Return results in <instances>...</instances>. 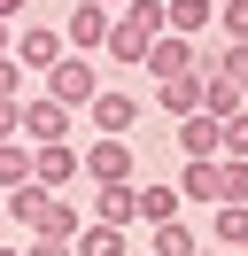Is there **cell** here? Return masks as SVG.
I'll return each instance as SVG.
<instances>
[{
    "label": "cell",
    "mask_w": 248,
    "mask_h": 256,
    "mask_svg": "<svg viewBox=\"0 0 248 256\" xmlns=\"http://www.w3.org/2000/svg\"><path fill=\"white\" fill-rule=\"evenodd\" d=\"M0 256H24V248H0Z\"/></svg>",
    "instance_id": "obj_32"
},
{
    "label": "cell",
    "mask_w": 248,
    "mask_h": 256,
    "mask_svg": "<svg viewBox=\"0 0 248 256\" xmlns=\"http://www.w3.org/2000/svg\"><path fill=\"white\" fill-rule=\"evenodd\" d=\"M24 140H31V148L70 140V109H62V101H46V94H31V101H24Z\"/></svg>",
    "instance_id": "obj_7"
},
{
    "label": "cell",
    "mask_w": 248,
    "mask_h": 256,
    "mask_svg": "<svg viewBox=\"0 0 248 256\" xmlns=\"http://www.w3.org/2000/svg\"><path fill=\"white\" fill-rule=\"evenodd\" d=\"M46 210H54V194H46L39 178H31V186H16V194H8V218H16V225H31V233H39V225H46Z\"/></svg>",
    "instance_id": "obj_17"
},
{
    "label": "cell",
    "mask_w": 248,
    "mask_h": 256,
    "mask_svg": "<svg viewBox=\"0 0 248 256\" xmlns=\"http://www.w3.org/2000/svg\"><path fill=\"white\" fill-rule=\"evenodd\" d=\"M0 140H24V101H0Z\"/></svg>",
    "instance_id": "obj_27"
},
{
    "label": "cell",
    "mask_w": 248,
    "mask_h": 256,
    "mask_svg": "<svg viewBox=\"0 0 248 256\" xmlns=\"http://www.w3.org/2000/svg\"><path fill=\"white\" fill-rule=\"evenodd\" d=\"M217 248H248V202H217Z\"/></svg>",
    "instance_id": "obj_21"
},
{
    "label": "cell",
    "mask_w": 248,
    "mask_h": 256,
    "mask_svg": "<svg viewBox=\"0 0 248 256\" xmlns=\"http://www.w3.org/2000/svg\"><path fill=\"white\" fill-rule=\"evenodd\" d=\"M86 116H93V132H108V140H132V124H140V101L124 94V86H101V94L86 101Z\"/></svg>",
    "instance_id": "obj_5"
},
{
    "label": "cell",
    "mask_w": 248,
    "mask_h": 256,
    "mask_svg": "<svg viewBox=\"0 0 248 256\" xmlns=\"http://www.w3.org/2000/svg\"><path fill=\"white\" fill-rule=\"evenodd\" d=\"M217 32H225V39H248V0H217Z\"/></svg>",
    "instance_id": "obj_24"
},
{
    "label": "cell",
    "mask_w": 248,
    "mask_h": 256,
    "mask_svg": "<svg viewBox=\"0 0 248 256\" xmlns=\"http://www.w3.org/2000/svg\"><path fill=\"white\" fill-rule=\"evenodd\" d=\"M16 16H24V0H0V24H16Z\"/></svg>",
    "instance_id": "obj_29"
},
{
    "label": "cell",
    "mask_w": 248,
    "mask_h": 256,
    "mask_svg": "<svg viewBox=\"0 0 248 256\" xmlns=\"http://www.w3.org/2000/svg\"><path fill=\"white\" fill-rule=\"evenodd\" d=\"M16 62H24V70H39V78H46V70L62 62V32H54V24H31V32L16 39Z\"/></svg>",
    "instance_id": "obj_10"
},
{
    "label": "cell",
    "mask_w": 248,
    "mask_h": 256,
    "mask_svg": "<svg viewBox=\"0 0 248 256\" xmlns=\"http://www.w3.org/2000/svg\"><path fill=\"white\" fill-rule=\"evenodd\" d=\"M148 70L155 78H186V70H202V39H178V32H163L148 47Z\"/></svg>",
    "instance_id": "obj_8"
},
{
    "label": "cell",
    "mask_w": 248,
    "mask_h": 256,
    "mask_svg": "<svg viewBox=\"0 0 248 256\" xmlns=\"http://www.w3.org/2000/svg\"><path fill=\"white\" fill-rule=\"evenodd\" d=\"M148 256H202V240L186 218H170V225H148Z\"/></svg>",
    "instance_id": "obj_15"
},
{
    "label": "cell",
    "mask_w": 248,
    "mask_h": 256,
    "mask_svg": "<svg viewBox=\"0 0 248 256\" xmlns=\"http://www.w3.org/2000/svg\"><path fill=\"white\" fill-rule=\"evenodd\" d=\"M155 101H163L170 116H194V109H202V70H186V78H155Z\"/></svg>",
    "instance_id": "obj_14"
},
{
    "label": "cell",
    "mask_w": 248,
    "mask_h": 256,
    "mask_svg": "<svg viewBox=\"0 0 248 256\" xmlns=\"http://www.w3.org/2000/svg\"><path fill=\"white\" fill-rule=\"evenodd\" d=\"M31 186V140H0V194Z\"/></svg>",
    "instance_id": "obj_20"
},
{
    "label": "cell",
    "mask_w": 248,
    "mask_h": 256,
    "mask_svg": "<svg viewBox=\"0 0 248 256\" xmlns=\"http://www.w3.org/2000/svg\"><path fill=\"white\" fill-rule=\"evenodd\" d=\"M93 94H101V70H93V54H70V47H62V62L46 70V101H62V109H86Z\"/></svg>",
    "instance_id": "obj_3"
},
{
    "label": "cell",
    "mask_w": 248,
    "mask_h": 256,
    "mask_svg": "<svg viewBox=\"0 0 248 256\" xmlns=\"http://www.w3.org/2000/svg\"><path fill=\"white\" fill-rule=\"evenodd\" d=\"M0 54H16V47H8V24H0Z\"/></svg>",
    "instance_id": "obj_30"
},
{
    "label": "cell",
    "mask_w": 248,
    "mask_h": 256,
    "mask_svg": "<svg viewBox=\"0 0 248 256\" xmlns=\"http://www.w3.org/2000/svg\"><path fill=\"white\" fill-rule=\"evenodd\" d=\"M0 101H24V62L16 54H0Z\"/></svg>",
    "instance_id": "obj_26"
},
{
    "label": "cell",
    "mask_w": 248,
    "mask_h": 256,
    "mask_svg": "<svg viewBox=\"0 0 248 256\" xmlns=\"http://www.w3.org/2000/svg\"><path fill=\"white\" fill-rule=\"evenodd\" d=\"M170 218H186L178 186H132V225H170Z\"/></svg>",
    "instance_id": "obj_11"
},
{
    "label": "cell",
    "mask_w": 248,
    "mask_h": 256,
    "mask_svg": "<svg viewBox=\"0 0 248 256\" xmlns=\"http://www.w3.org/2000/svg\"><path fill=\"white\" fill-rule=\"evenodd\" d=\"M93 225H132V186H93Z\"/></svg>",
    "instance_id": "obj_18"
},
{
    "label": "cell",
    "mask_w": 248,
    "mask_h": 256,
    "mask_svg": "<svg viewBox=\"0 0 248 256\" xmlns=\"http://www.w3.org/2000/svg\"><path fill=\"white\" fill-rule=\"evenodd\" d=\"M70 256H124V233L116 225H86V233L70 240Z\"/></svg>",
    "instance_id": "obj_22"
},
{
    "label": "cell",
    "mask_w": 248,
    "mask_h": 256,
    "mask_svg": "<svg viewBox=\"0 0 248 256\" xmlns=\"http://www.w3.org/2000/svg\"><path fill=\"white\" fill-rule=\"evenodd\" d=\"M202 70H217V78H232V86L248 94V39H225L217 54H202Z\"/></svg>",
    "instance_id": "obj_19"
},
{
    "label": "cell",
    "mask_w": 248,
    "mask_h": 256,
    "mask_svg": "<svg viewBox=\"0 0 248 256\" xmlns=\"http://www.w3.org/2000/svg\"><path fill=\"white\" fill-rule=\"evenodd\" d=\"M178 202H225V171H217V163H186Z\"/></svg>",
    "instance_id": "obj_16"
},
{
    "label": "cell",
    "mask_w": 248,
    "mask_h": 256,
    "mask_svg": "<svg viewBox=\"0 0 248 256\" xmlns=\"http://www.w3.org/2000/svg\"><path fill=\"white\" fill-rule=\"evenodd\" d=\"M217 24V0H163V32H178V39H202Z\"/></svg>",
    "instance_id": "obj_12"
},
{
    "label": "cell",
    "mask_w": 248,
    "mask_h": 256,
    "mask_svg": "<svg viewBox=\"0 0 248 256\" xmlns=\"http://www.w3.org/2000/svg\"><path fill=\"white\" fill-rule=\"evenodd\" d=\"M202 256H217V248H202Z\"/></svg>",
    "instance_id": "obj_33"
},
{
    "label": "cell",
    "mask_w": 248,
    "mask_h": 256,
    "mask_svg": "<svg viewBox=\"0 0 248 256\" xmlns=\"http://www.w3.org/2000/svg\"><path fill=\"white\" fill-rule=\"evenodd\" d=\"M178 148H186V163H217V148H225V124L217 116H178Z\"/></svg>",
    "instance_id": "obj_9"
},
{
    "label": "cell",
    "mask_w": 248,
    "mask_h": 256,
    "mask_svg": "<svg viewBox=\"0 0 248 256\" xmlns=\"http://www.w3.org/2000/svg\"><path fill=\"white\" fill-rule=\"evenodd\" d=\"M24 256H70V240H54V233H31V248Z\"/></svg>",
    "instance_id": "obj_28"
},
{
    "label": "cell",
    "mask_w": 248,
    "mask_h": 256,
    "mask_svg": "<svg viewBox=\"0 0 248 256\" xmlns=\"http://www.w3.org/2000/svg\"><path fill=\"white\" fill-rule=\"evenodd\" d=\"M155 39H163V0H124L101 54H108L116 70H148V47H155Z\"/></svg>",
    "instance_id": "obj_1"
},
{
    "label": "cell",
    "mask_w": 248,
    "mask_h": 256,
    "mask_svg": "<svg viewBox=\"0 0 248 256\" xmlns=\"http://www.w3.org/2000/svg\"><path fill=\"white\" fill-rule=\"evenodd\" d=\"M31 178H39L46 194H62L70 178H86V156H78L70 140H54V148H31Z\"/></svg>",
    "instance_id": "obj_6"
},
{
    "label": "cell",
    "mask_w": 248,
    "mask_h": 256,
    "mask_svg": "<svg viewBox=\"0 0 248 256\" xmlns=\"http://www.w3.org/2000/svg\"><path fill=\"white\" fill-rule=\"evenodd\" d=\"M108 24H116V8H101V0H78V8H70V24H62V47H70V54L108 47Z\"/></svg>",
    "instance_id": "obj_4"
},
{
    "label": "cell",
    "mask_w": 248,
    "mask_h": 256,
    "mask_svg": "<svg viewBox=\"0 0 248 256\" xmlns=\"http://www.w3.org/2000/svg\"><path fill=\"white\" fill-rule=\"evenodd\" d=\"M101 8H124V0H101Z\"/></svg>",
    "instance_id": "obj_31"
},
{
    "label": "cell",
    "mask_w": 248,
    "mask_h": 256,
    "mask_svg": "<svg viewBox=\"0 0 248 256\" xmlns=\"http://www.w3.org/2000/svg\"><path fill=\"white\" fill-rule=\"evenodd\" d=\"M78 156H86V178H93V186H140V156H132V140H108V132H93Z\"/></svg>",
    "instance_id": "obj_2"
},
{
    "label": "cell",
    "mask_w": 248,
    "mask_h": 256,
    "mask_svg": "<svg viewBox=\"0 0 248 256\" xmlns=\"http://www.w3.org/2000/svg\"><path fill=\"white\" fill-rule=\"evenodd\" d=\"M232 109H248V94L232 78H217V70H202V116H217V124H225Z\"/></svg>",
    "instance_id": "obj_13"
},
{
    "label": "cell",
    "mask_w": 248,
    "mask_h": 256,
    "mask_svg": "<svg viewBox=\"0 0 248 256\" xmlns=\"http://www.w3.org/2000/svg\"><path fill=\"white\" fill-rule=\"evenodd\" d=\"M217 171H225V202H248V163H232V156H217Z\"/></svg>",
    "instance_id": "obj_25"
},
{
    "label": "cell",
    "mask_w": 248,
    "mask_h": 256,
    "mask_svg": "<svg viewBox=\"0 0 248 256\" xmlns=\"http://www.w3.org/2000/svg\"><path fill=\"white\" fill-rule=\"evenodd\" d=\"M217 156L248 163V109H232V116H225V148H217Z\"/></svg>",
    "instance_id": "obj_23"
}]
</instances>
